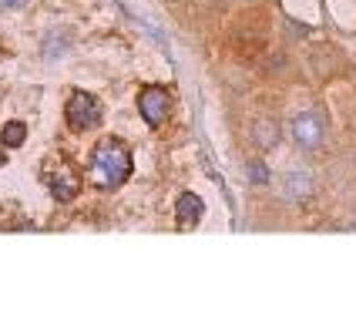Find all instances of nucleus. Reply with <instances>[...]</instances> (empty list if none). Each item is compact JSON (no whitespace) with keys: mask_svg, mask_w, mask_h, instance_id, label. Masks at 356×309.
Returning <instances> with one entry per match:
<instances>
[{"mask_svg":"<svg viewBox=\"0 0 356 309\" xmlns=\"http://www.w3.org/2000/svg\"><path fill=\"white\" fill-rule=\"evenodd\" d=\"M128 175H131V152L118 138L101 141L91 152V182L98 189H118V185L128 182Z\"/></svg>","mask_w":356,"mask_h":309,"instance_id":"f257e3e1","label":"nucleus"},{"mask_svg":"<svg viewBox=\"0 0 356 309\" xmlns=\"http://www.w3.org/2000/svg\"><path fill=\"white\" fill-rule=\"evenodd\" d=\"M67 125L74 132H88V128H98L101 125V104L88 91H74L67 101Z\"/></svg>","mask_w":356,"mask_h":309,"instance_id":"f03ea898","label":"nucleus"},{"mask_svg":"<svg viewBox=\"0 0 356 309\" xmlns=\"http://www.w3.org/2000/svg\"><path fill=\"white\" fill-rule=\"evenodd\" d=\"M138 111L152 128H159V125H165L168 115H172V95H168L165 88H145L138 95Z\"/></svg>","mask_w":356,"mask_h":309,"instance_id":"7ed1b4c3","label":"nucleus"},{"mask_svg":"<svg viewBox=\"0 0 356 309\" xmlns=\"http://www.w3.org/2000/svg\"><path fill=\"white\" fill-rule=\"evenodd\" d=\"M293 135H296L299 148L316 152L319 145H323V121H319L313 111H302V115L293 118Z\"/></svg>","mask_w":356,"mask_h":309,"instance_id":"20e7f679","label":"nucleus"},{"mask_svg":"<svg viewBox=\"0 0 356 309\" xmlns=\"http://www.w3.org/2000/svg\"><path fill=\"white\" fill-rule=\"evenodd\" d=\"M47 185H51V195H54L58 202H71V198H78V192H81V175L71 172V168H58V172L47 178Z\"/></svg>","mask_w":356,"mask_h":309,"instance_id":"39448f33","label":"nucleus"},{"mask_svg":"<svg viewBox=\"0 0 356 309\" xmlns=\"http://www.w3.org/2000/svg\"><path fill=\"white\" fill-rule=\"evenodd\" d=\"M202 215H205V202H202L195 192H181L178 195L175 219H178V225H181V229H195Z\"/></svg>","mask_w":356,"mask_h":309,"instance_id":"423d86ee","label":"nucleus"},{"mask_svg":"<svg viewBox=\"0 0 356 309\" xmlns=\"http://www.w3.org/2000/svg\"><path fill=\"white\" fill-rule=\"evenodd\" d=\"M24 138H27V125H24V121H10V125H3V132H0V145H3V148H17V145H24Z\"/></svg>","mask_w":356,"mask_h":309,"instance_id":"0eeeda50","label":"nucleus"},{"mask_svg":"<svg viewBox=\"0 0 356 309\" xmlns=\"http://www.w3.org/2000/svg\"><path fill=\"white\" fill-rule=\"evenodd\" d=\"M249 178H252V182H269V172H266V165H252V168H249Z\"/></svg>","mask_w":356,"mask_h":309,"instance_id":"6e6552de","label":"nucleus"},{"mask_svg":"<svg viewBox=\"0 0 356 309\" xmlns=\"http://www.w3.org/2000/svg\"><path fill=\"white\" fill-rule=\"evenodd\" d=\"M24 3H27V0H0V7H3V10H10V7H24Z\"/></svg>","mask_w":356,"mask_h":309,"instance_id":"1a4fd4ad","label":"nucleus"},{"mask_svg":"<svg viewBox=\"0 0 356 309\" xmlns=\"http://www.w3.org/2000/svg\"><path fill=\"white\" fill-rule=\"evenodd\" d=\"M0 165H3V152H0Z\"/></svg>","mask_w":356,"mask_h":309,"instance_id":"9d476101","label":"nucleus"}]
</instances>
